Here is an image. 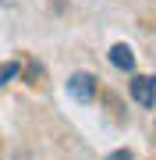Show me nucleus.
<instances>
[{
  "label": "nucleus",
  "mask_w": 156,
  "mask_h": 160,
  "mask_svg": "<svg viewBox=\"0 0 156 160\" xmlns=\"http://www.w3.org/2000/svg\"><path fill=\"white\" fill-rule=\"evenodd\" d=\"M18 71H21V64H18V61H4V64H0V86H7Z\"/></svg>",
  "instance_id": "obj_4"
},
{
  "label": "nucleus",
  "mask_w": 156,
  "mask_h": 160,
  "mask_svg": "<svg viewBox=\"0 0 156 160\" xmlns=\"http://www.w3.org/2000/svg\"><path fill=\"white\" fill-rule=\"evenodd\" d=\"M110 61H114V68H121V71H131L135 68V57H131V50H128L124 43L110 46Z\"/></svg>",
  "instance_id": "obj_3"
},
{
  "label": "nucleus",
  "mask_w": 156,
  "mask_h": 160,
  "mask_svg": "<svg viewBox=\"0 0 156 160\" xmlns=\"http://www.w3.org/2000/svg\"><path fill=\"white\" fill-rule=\"evenodd\" d=\"M131 96L142 103V107H156V78L153 75H139L131 78Z\"/></svg>",
  "instance_id": "obj_2"
},
{
  "label": "nucleus",
  "mask_w": 156,
  "mask_h": 160,
  "mask_svg": "<svg viewBox=\"0 0 156 160\" xmlns=\"http://www.w3.org/2000/svg\"><path fill=\"white\" fill-rule=\"evenodd\" d=\"M18 4V0H0V7H14Z\"/></svg>",
  "instance_id": "obj_5"
},
{
  "label": "nucleus",
  "mask_w": 156,
  "mask_h": 160,
  "mask_svg": "<svg viewBox=\"0 0 156 160\" xmlns=\"http://www.w3.org/2000/svg\"><path fill=\"white\" fill-rule=\"evenodd\" d=\"M14 160H32V157H29V153H18V157H14Z\"/></svg>",
  "instance_id": "obj_6"
},
{
  "label": "nucleus",
  "mask_w": 156,
  "mask_h": 160,
  "mask_svg": "<svg viewBox=\"0 0 156 160\" xmlns=\"http://www.w3.org/2000/svg\"><path fill=\"white\" fill-rule=\"evenodd\" d=\"M68 96L71 100H78V103H89L96 96V75H89V71H75L68 78Z\"/></svg>",
  "instance_id": "obj_1"
}]
</instances>
